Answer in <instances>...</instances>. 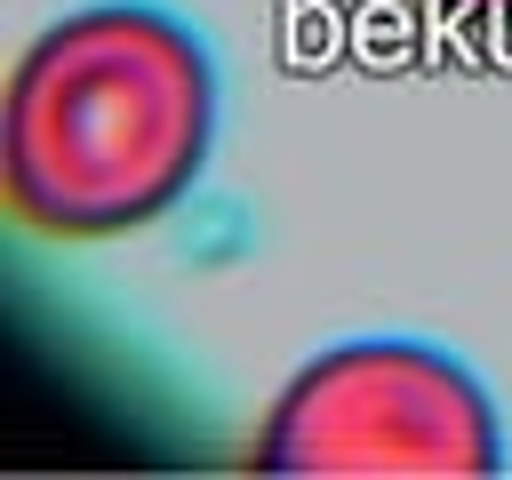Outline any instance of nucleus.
<instances>
[{"mask_svg": "<svg viewBox=\"0 0 512 480\" xmlns=\"http://www.w3.org/2000/svg\"><path fill=\"white\" fill-rule=\"evenodd\" d=\"M208 144V40L152 0H96L24 40L0 104V192L32 240H120L200 184Z\"/></svg>", "mask_w": 512, "mask_h": 480, "instance_id": "obj_1", "label": "nucleus"}, {"mask_svg": "<svg viewBox=\"0 0 512 480\" xmlns=\"http://www.w3.org/2000/svg\"><path fill=\"white\" fill-rule=\"evenodd\" d=\"M256 472H432V480H488L504 472V424L488 384L424 344V336H352L304 360L256 440Z\"/></svg>", "mask_w": 512, "mask_h": 480, "instance_id": "obj_2", "label": "nucleus"}, {"mask_svg": "<svg viewBox=\"0 0 512 480\" xmlns=\"http://www.w3.org/2000/svg\"><path fill=\"white\" fill-rule=\"evenodd\" d=\"M472 8H512V0H472Z\"/></svg>", "mask_w": 512, "mask_h": 480, "instance_id": "obj_3", "label": "nucleus"}]
</instances>
